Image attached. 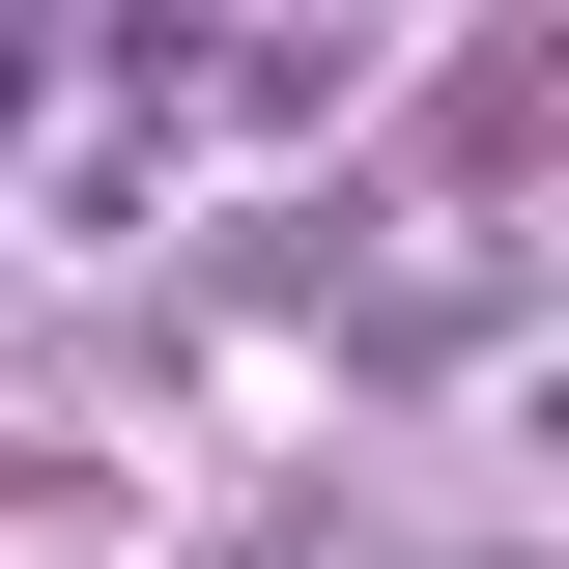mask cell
<instances>
[{
    "instance_id": "2",
    "label": "cell",
    "mask_w": 569,
    "mask_h": 569,
    "mask_svg": "<svg viewBox=\"0 0 569 569\" xmlns=\"http://www.w3.org/2000/svg\"><path fill=\"white\" fill-rule=\"evenodd\" d=\"M512 485H569V370H512Z\"/></svg>"
},
{
    "instance_id": "1",
    "label": "cell",
    "mask_w": 569,
    "mask_h": 569,
    "mask_svg": "<svg viewBox=\"0 0 569 569\" xmlns=\"http://www.w3.org/2000/svg\"><path fill=\"white\" fill-rule=\"evenodd\" d=\"M142 228H171V114H29L0 142V257L29 284H114Z\"/></svg>"
}]
</instances>
